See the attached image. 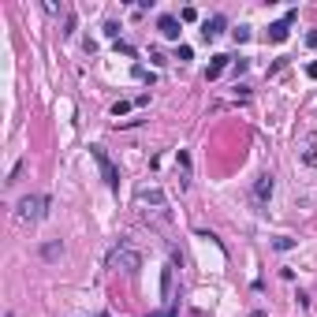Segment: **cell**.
I'll return each mask as SVG.
<instances>
[{
	"instance_id": "7",
	"label": "cell",
	"mask_w": 317,
	"mask_h": 317,
	"mask_svg": "<svg viewBox=\"0 0 317 317\" xmlns=\"http://www.w3.org/2000/svg\"><path fill=\"white\" fill-rule=\"evenodd\" d=\"M228 67H232V56H213V60H209V67H205V79L213 82V79H220V75H224Z\"/></svg>"
},
{
	"instance_id": "12",
	"label": "cell",
	"mask_w": 317,
	"mask_h": 317,
	"mask_svg": "<svg viewBox=\"0 0 317 317\" xmlns=\"http://www.w3.org/2000/svg\"><path fill=\"white\" fill-rule=\"evenodd\" d=\"M131 105H134V101H116V105H112V116H127V112H131Z\"/></svg>"
},
{
	"instance_id": "22",
	"label": "cell",
	"mask_w": 317,
	"mask_h": 317,
	"mask_svg": "<svg viewBox=\"0 0 317 317\" xmlns=\"http://www.w3.org/2000/svg\"><path fill=\"white\" fill-rule=\"evenodd\" d=\"M250 317H269V314H265V310H254V314H250Z\"/></svg>"
},
{
	"instance_id": "14",
	"label": "cell",
	"mask_w": 317,
	"mask_h": 317,
	"mask_svg": "<svg viewBox=\"0 0 317 317\" xmlns=\"http://www.w3.org/2000/svg\"><path fill=\"white\" fill-rule=\"evenodd\" d=\"M131 75H134V79H142V82H153V75H150V71H146L142 64H134V71H131Z\"/></svg>"
},
{
	"instance_id": "19",
	"label": "cell",
	"mask_w": 317,
	"mask_h": 317,
	"mask_svg": "<svg viewBox=\"0 0 317 317\" xmlns=\"http://www.w3.org/2000/svg\"><path fill=\"white\" fill-rule=\"evenodd\" d=\"M116 52H123V56H134V49L127 41H116Z\"/></svg>"
},
{
	"instance_id": "1",
	"label": "cell",
	"mask_w": 317,
	"mask_h": 317,
	"mask_svg": "<svg viewBox=\"0 0 317 317\" xmlns=\"http://www.w3.org/2000/svg\"><path fill=\"white\" fill-rule=\"evenodd\" d=\"M134 209L142 213L146 220H168V198L157 183H142L134 191Z\"/></svg>"
},
{
	"instance_id": "3",
	"label": "cell",
	"mask_w": 317,
	"mask_h": 317,
	"mask_svg": "<svg viewBox=\"0 0 317 317\" xmlns=\"http://www.w3.org/2000/svg\"><path fill=\"white\" fill-rule=\"evenodd\" d=\"M45 209H49V198H45V194H26V198H19V205H15V220H19V224L41 220Z\"/></svg>"
},
{
	"instance_id": "24",
	"label": "cell",
	"mask_w": 317,
	"mask_h": 317,
	"mask_svg": "<svg viewBox=\"0 0 317 317\" xmlns=\"http://www.w3.org/2000/svg\"><path fill=\"white\" fill-rule=\"evenodd\" d=\"M8 317H11V314H8Z\"/></svg>"
},
{
	"instance_id": "8",
	"label": "cell",
	"mask_w": 317,
	"mask_h": 317,
	"mask_svg": "<svg viewBox=\"0 0 317 317\" xmlns=\"http://www.w3.org/2000/svg\"><path fill=\"white\" fill-rule=\"evenodd\" d=\"M220 34H224V15H209L205 23H201V38H220Z\"/></svg>"
},
{
	"instance_id": "15",
	"label": "cell",
	"mask_w": 317,
	"mask_h": 317,
	"mask_svg": "<svg viewBox=\"0 0 317 317\" xmlns=\"http://www.w3.org/2000/svg\"><path fill=\"white\" fill-rule=\"evenodd\" d=\"M175 310H179V306H175V302H168L164 310H157V314H150V317H175Z\"/></svg>"
},
{
	"instance_id": "6",
	"label": "cell",
	"mask_w": 317,
	"mask_h": 317,
	"mask_svg": "<svg viewBox=\"0 0 317 317\" xmlns=\"http://www.w3.org/2000/svg\"><path fill=\"white\" fill-rule=\"evenodd\" d=\"M273 175H258V183H254V201H258V205H265L269 198H273Z\"/></svg>"
},
{
	"instance_id": "11",
	"label": "cell",
	"mask_w": 317,
	"mask_h": 317,
	"mask_svg": "<svg viewBox=\"0 0 317 317\" xmlns=\"http://www.w3.org/2000/svg\"><path fill=\"white\" fill-rule=\"evenodd\" d=\"M232 38H235V45L250 41V26H235V30H232Z\"/></svg>"
},
{
	"instance_id": "5",
	"label": "cell",
	"mask_w": 317,
	"mask_h": 317,
	"mask_svg": "<svg viewBox=\"0 0 317 317\" xmlns=\"http://www.w3.org/2000/svg\"><path fill=\"white\" fill-rule=\"evenodd\" d=\"M295 15L299 11H287L284 19H276V23H269V30H265V41H273V45H280V41H287V34H291V23H295Z\"/></svg>"
},
{
	"instance_id": "21",
	"label": "cell",
	"mask_w": 317,
	"mask_h": 317,
	"mask_svg": "<svg viewBox=\"0 0 317 317\" xmlns=\"http://www.w3.org/2000/svg\"><path fill=\"white\" fill-rule=\"evenodd\" d=\"M306 45H317V30H310V34H306Z\"/></svg>"
},
{
	"instance_id": "18",
	"label": "cell",
	"mask_w": 317,
	"mask_h": 317,
	"mask_svg": "<svg viewBox=\"0 0 317 317\" xmlns=\"http://www.w3.org/2000/svg\"><path fill=\"white\" fill-rule=\"evenodd\" d=\"M41 254H45V258H56V254H60V242H49V246H45Z\"/></svg>"
},
{
	"instance_id": "17",
	"label": "cell",
	"mask_w": 317,
	"mask_h": 317,
	"mask_svg": "<svg viewBox=\"0 0 317 317\" xmlns=\"http://www.w3.org/2000/svg\"><path fill=\"white\" fill-rule=\"evenodd\" d=\"M232 71H235V75H242V71H246V60H242V56L232 60Z\"/></svg>"
},
{
	"instance_id": "20",
	"label": "cell",
	"mask_w": 317,
	"mask_h": 317,
	"mask_svg": "<svg viewBox=\"0 0 317 317\" xmlns=\"http://www.w3.org/2000/svg\"><path fill=\"white\" fill-rule=\"evenodd\" d=\"M306 75H310V79H317V60H314V64H306Z\"/></svg>"
},
{
	"instance_id": "23",
	"label": "cell",
	"mask_w": 317,
	"mask_h": 317,
	"mask_svg": "<svg viewBox=\"0 0 317 317\" xmlns=\"http://www.w3.org/2000/svg\"><path fill=\"white\" fill-rule=\"evenodd\" d=\"M97 317H109V314H97Z\"/></svg>"
},
{
	"instance_id": "4",
	"label": "cell",
	"mask_w": 317,
	"mask_h": 317,
	"mask_svg": "<svg viewBox=\"0 0 317 317\" xmlns=\"http://www.w3.org/2000/svg\"><path fill=\"white\" fill-rule=\"evenodd\" d=\"M90 157H93V160H97V168H101V175H105V183H109V187H112V191H116V187H119V172H116V164H112V160H109V153L101 150V146H90Z\"/></svg>"
},
{
	"instance_id": "16",
	"label": "cell",
	"mask_w": 317,
	"mask_h": 317,
	"mask_svg": "<svg viewBox=\"0 0 317 317\" xmlns=\"http://www.w3.org/2000/svg\"><path fill=\"white\" fill-rule=\"evenodd\" d=\"M194 19H198V11H194V8H183V11H179V23H194Z\"/></svg>"
},
{
	"instance_id": "13",
	"label": "cell",
	"mask_w": 317,
	"mask_h": 317,
	"mask_svg": "<svg viewBox=\"0 0 317 317\" xmlns=\"http://www.w3.org/2000/svg\"><path fill=\"white\" fill-rule=\"evenodd\" d=\"M175 60H179V64H187V60H194V49H191V45H179V49H175Z\"/></svg>"
},
{
	"instance_id": "9",
	"label": "cell",
	"mask_w": 317,
	"mask_h": 317,
	"mask_svg": "<svg viewBox=\"0 0 317 317\" xmlns=\"http://www.w3.org/2000/svg\"><path fill=\"white\" fill-rule=\"evenodd\" d=\"M157 30L164 34L168 41H175V38H179V19H175V15H160L157 19Z\"/></svg>"
},
{
	"instance_id": "10",
	"label": "cell",
	"mask_w": 317,
	"mask_h": 317,
	"mask_svg": "<svg viewBox=\"0 0 317 317\" xmlns=\"http://www.w3.org/2000/svg\"><path fill=\"white\" fill-rule=\"evenodd\" d=\"M160 295H164V302H175V295H172V269L160 273Z\"/></svg>"
},
{
	"instance_id": "2",
	"label": "cell",
	"mask_w": 317,
	"mask_h": 317,
	"mask_svg": "<svg viewBox=\"0 0 317 317\" xmlns=\"http://www.w3.org/2000/svg\"><path fill=\"white\" fill-rule=\"evenodd\" d=\"M109 269H119V273H138L142 269V254L127 246V242H116L109 250Z\"/></svg>"
}]
</instances>
